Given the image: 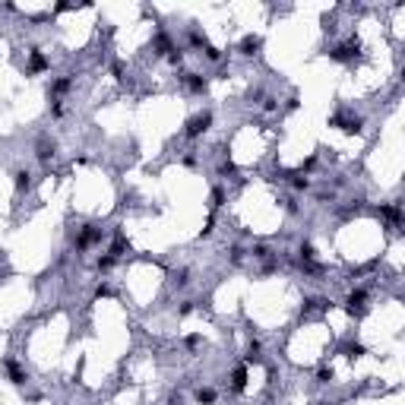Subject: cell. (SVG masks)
Returning <instances> with one entry per match:
<instances>
[{"mask_svg": "<svg viewBox=\"0 0 405 405\" xmlns=\"http://www.w3.org/2000/svg\"><path fill=\"white\" fill-rule=\"evenodd\" d=\"M209 124H212V114H196V117H190V120H187V136H190V140H193V136H199V133H206L209 130Z\"/></svg>", "mask_w": 405, "mask_h": 405, "instance_id": "1", "label": "cell"}, {"mask_svg": "<svg viewBox=\"0 0 405 405\" xmlns=\"http://www.w3.org/2000/svg\"><path fill=\"white\" fill-rule=\"evenodd\" d=\"M98 238H101V231H98V228L86 225V228H82V231H80V238H76V250H86V247H92V244H95V241H98Z\"/></svg>", "mask_w": 405, "mask_h": 405, "instance_id": "2", "label": "cell"}, {"mask_svg": "<svg viewBox=\"0 0 405 405\" xmlns=\"http://www.w3.org/2000/svg\"><path fill=\"white\" fill-rule=\"evenodd\" d=\"M231 389H234V392H244V389H247V367H244V364L234 367V373H231Z\"/></svg>", "mask_w": 405, "mask_h": 405, "instance_id": "3", "label": "cell"}, {"mask_svg": "<svg viewBox=\"0 0 405 405\" xmlns=\"http://www.w3.org/2000/svg\"><path fill=\"white\" fill-rule=\"evenodd\" d=\"M41 70H48V57L41 51H32L29 54V73H41Z\"/></svg>", "mask_w": 405, "mask_h": 405, "instance_id": "4", "label": "cell"}, {"mask_svg": "<svg viewBox=\"0 0 405 405\" xmlns=\"http://www.w3.org/2000/svg\"><path fill=\"white\" fill-rule=\"evenodd\" d=\"M364 301H367V294L358 288V292H352V294H348V301H345V304H348V310L355 313V310H361V307H364Z\"/></svg>", "mask_w": 405, "mask_h": 405, "instance_id": "5", "label": "cell"}, {"mask_svg": "<svg viewBox=\"0 0 405 405\" xmlns=\"http://www.w3.org/2000/svg\"><path fill=\"white\" fill-rule=\"evenodd\" d=\"M380 212H383V219H389L392 225H399V222H402V212H399V206H380Z\"/></svg>", "mask_w": 405, "mask_h": 405, "instance_id": "6", "label": "cell"}, {"mask_svg": "<svg viewBox=\"0 0 405 405\" xmlns=\"http://www.w3.org/2000/svg\"><path fill=\"white\" fill-rule=\"evenodd\" d=\"M7 371H10V380H13V383H22V380H26V373H22V367L16 364V361H7Z\"/></svg>", "mask_w": 405, "mask_h": 405, "instance_id": "7", "label": "cell"}, {"mask_svg": "<svg viewBox=\"0 0 405 405\" xmlns=\"http://www.w3.org/2000/svg\"><path fill=\"white\" fill-rule=\"evenodd\" d=\"M187 86H190L193 92H203V89H206V80L196 76V73H187Z\"/></svg>", "mask_w": 405, "mask_h": 405, "instance_id": "8", "label": "cell"}, {"mask_svg": "<svg viewBox=\"0 0 405 405\" xmlns=\"http://www.w3.org/2000/svg\"><path fill=\"white\" fill-rule=\"evenodd\" d=\"M196 402L199 405H212L215 402V389H196Z\"/></svg>", "mask_w": 405, "mask_h": 405, "instance_id": "9", "label": "cell"}, {"mask_svg": "<svg viewBox=\"0 0 405 405\" xmlns=\"http://www.w3.org/2000/svg\"><path fill=\"white\" fill-rule=\"evenodd\" d=\"M241 48H244V54H253L259 48V38H257V35H247V38L241 41Z\"/></svg>", "mask_w": 405, "mask_h": 405, "instance_id": "10", "label": "cell"}, {"mask_svg": "<svg viewBox=\"0 0 405 405\" xmlns=\"http://www.w3.org/2000/svg\"><path fill=\"white\" fill-rule=\"evenodd\" d=\"M66 89H70V80H66V76H60V80L51 86V95H64Z\"/></svg>", "mask_w": 405, "mask_h": 405, "instance_id": "11", "label": "cell"}, {"mask_svg": "<svg viewBox=\"0 0 405 405\" xmlns=\"http://www.w3.org/2000/svg\"><path fill=\"white\" fill-rule=\"evenodd\" d=\"M352 54H355V48L345 45V48H336V51H332V57H336V60H348Z\"/></svg>", "mask_w": 405, "mask_h": 405, "instance_id": "12", "label": "cell"}, {"mask_svg": "<svg viewBox=\"0 0 405 405\" xmlns=\"http://www.w3.org/2000/svg\"><path fill=\"white\" fill-rule=\"evenodd\" d=\"M51 155H54V143H41V146H38V159L48 162Z\"/></svg>", "mask_w": 405, "mask_h": 405, "instance_id": "13", "label": "cell"}, {"mask_svg": "<svg viewBox=\"0 0 405 405\" xmlns=\"http://www.w3.org/2000/svg\"><path fill=\"white\" fill-rule=\"evenodd\" d=\"M29 184H32V180H29V171H16V190H26Z\"/></svg>", "mask_w": 405, "mask_h": 405, "instance_id": "14", "label": "cell"}, {"mask_svg": "<svg viewBox=\"0 0 405 405\" xmlns=\"http://www.w3.org/2000/svg\"><path fill=\"white\" fill-rule=\"evenodd\" d=\"M259 352H263V345H259V342H250V348H247V361H259Z\"/></svg>", "mask_w": 405, "mask_h": 405, "instance_id": "15", "label": "cell"}, {"mask_svg": "<svg viewBox=\"0 0 405 405\" xmlns=\"http://www.w3.org/2000/svg\"><path fill=\"white\" fill-rule=\"evenodd\" d=\"M345 352H348V358H358V355H364V345H355V342H352Z\"/></svg>", "mask_w": 405, "mask_h": 405, "instance_id": "16", "label": "cell"}, {"mask_svg": "<svg viewBox=\"0 0 405 405\" xmlns=\"http://www.w3.org/2000/svg\"><path fill=\"white\" fill-rule=\"evenodd\" d=\"M206 57H209V60H219L222 51H219V48H206Z\"/></svg>", "mask_w": 405, "mask_h": 405, "instance_id": "17", "label": "cell"}, {"mask_svg": "<svg viewBox=\"0 0 405 405\" xmlns=\"http://www.w3.org/2000/svg\"><path fill=\"white\" fill-rule=\"evenodd\" d=\"M294 187H298V190H307V187H310V180H307V178H294Z\"/></svg>", "mask_w": 405, "mask_h": 405, "instance_id": "18", "label": "cell"}, {"mask_svg": "<svg viewBox=\"0 0 405 405\" xmlns=\"http://www.w3.org/2000/svg\"><path fill=\"white\" fill-rule=\"evenodd\" d=\"M301 257L310 259V257H313V247H310V244H301Z\"/></svg>", "mask_w": 405, "mask_h": 405, "instance_id": "19", "label": "cell"}, {"mask_svg": "<svg viewBox=\"0 0 405 405\" xmlns=\"http://www.w3.org/2000/svg\"><path fill=\"white\" fill-rule=\"evenodd\" d=\"M114 266V257H105V259H98V269H111Z\"/></svg>", "mask_w": 405, "mask_h": 405, "instance_id": "20", "label": "cell"}, {"mask_svg": "<svg viewBox=\"0 0 405 405\" xmlns=\"http://www.w3.org/2000/svg\"><path fill=\"white\" fill-rule=\"evenodd\" d=\"M190 310H193V301H184V304H180V317H187Z\"/></svg>", "mask_w": 405, "mask_h": 405, "instance_id": "21", "label": "cell"}, {"mask_svg": "<svg viewBox=\"0 0 405 405\" xmlns=\"http://www.w3.org/2000/svg\"><path fill=\"white\" fill-rule=\"evenodd\" d=\"M51 114H54V117H60V114H64V105H60V101H54V108H51Z\"/></svg>", "mask_w": 405, "mask_h": 405, "instance_id": "22", "label": "cell"}]
</instances>
